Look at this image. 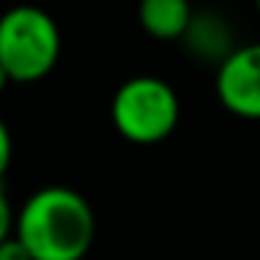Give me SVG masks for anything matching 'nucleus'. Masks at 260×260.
<instances>
[{
	"instance_id": "9d476101",
	"label": "nucleus",
	"mask_w": 260,
	"mask_h": 260,
	"mask_svg": "<svg viewBox=\"0 0 260 260\" xmlns=\"http://www.w3.org/2000/svg\"><path fill=\"white\" fill-rule=\"evenodd\" d=\"M9 81H12V79H9V76H6V70L0 68V92H3V90H6V87H9Z\"/></svg>"
},
{
	"instance_id": "20e7f679",
	"label": "nucleus",
	"mask_w": 260,
	"mask_h": 260,
	"mask_svg": "<svg viewBox=\"0 0 260 260\" xmlns=\"http://www.w3.org/2000/svg\"><path fill=\"white\" fill-rule=\"evenodd\" d=\"M215 95L235 118L260 120V42L232 48L221 59Z\"/></svg>"
},
{
	"instance_id": "f03ea898",
	"label": "nucleus",
	"mask_w": 260,
	"mask_h": 260,
	"mask_svg": "<svg viewBox=\"0 0 260 260\" xmlns=\"http://www.w3.org/2000/svg\"><path fill=\"white\" fill-rule=\"evenodd\" d=\"M62 53L59 25L45 9L23 3L0 14V68L17 84L40 81Z\"/></svg>"
},
{
	"instance_id": "7ed1b4c3",
	"label": "nucleus",
	"mask_w": 260,
	"mask_h": 260,
	"mask_svg": "<svg viewBox=\"0 0 260 260\" xmlns=\"http://www.w3.org/2000/svg\"><path fill=\"white\" fill-rule=\"evenodd\" d=\"M112 123L135 146H157L179 126V95L157 76H135L112 95Z\"/></svg>"
},
{
	"instance_id": "39448f33",
	"label": "nucleus",
	"mask_w": 260,
	"mask_h": 260,
	"mask_svg": "<svg viewBox=\"0 0 260 260\" xmlns=\"http://www.w3.org/2000/svg\"><path fill=\"white\" fill-rule=\"evenodd\" d=\"M137 17L148 37L154 40H182L193 20V9L187 0H140Z\"/></svg>"
},
{
	"instance_id": "0eeeda50",
	"label": "nucleus",
	"mask_w": 260,
	"mask_h": 260,
	"mask_svg": "<svg viewBox=\"0 0 260 260\" xmlns=\"http://www.w3.org/2000/svg\"><path fill=\"white\" fill-rule=\"evenodd\" d=\"M14 218H17V213H14L12 202H9V193L0 185V241L14 235Z\"/></svg>"
},
{
	"instance_id": "6e6552de",
	"label": "nucleus",
	"mask_w": 260,
	"mask_h": 260,
	"mask_svg": "<svg viewBox=\"0 0 260 260\" xmlns=\"http://www.w3.org/2000/svg\"><path fill=\"white\" fill-rule=\"evenodd\" d=\"M0 260H31V254L17 235H9L6 241H0Z\"/></svg>"
},
{
	"instance_id": "1a4fd4ad",
	"label": "nucleus",
	"mask_w": 260,
	"mask_h": 260,
	"mask_svg": "<svg viewBox=\"0 0 260 260\" xmlns=\"http://www.w3.org/2000/svg\"><path fill=\"white\" fill-rule=\"evenodd\" d=\"M9 162H12V132H9L6 120L0 118V179L6 176Z\"/></svg>"
},
{
	"instance_id": "9b49d317",
	"label": "nucleus",
	"mask_w": 260,
	"mask_h": 260,
	"mask_svg": "<svg viewBox=\"0 0 260 260\" xmlns=\"http://www.w3.org/2000/svg\"><path fill=\"white\" fill-rule=\"evenodd\" d=\"M254 6H257V14H260V0H254Z\"/></svg>"
},
{
	"instance_id": "f257e3e1",
	"label": "nucleus",
	"mask_w": 260,
	"mask_h": 260,
	"mask_svg": "<svg viewBox=\"0 0 260 260\" xmlns=\"http://www.w3.org/2000/svg\"><path fill=\"white\" fill-rule=\"evenodd\" d=\"M14 235L31 260H84L95 241V213L79 190L51 185L25 199Z\"/></svg>"
},
{
	"instance_id": "423d86ee",
	"label": "nucleus",
	"mask_w": 260,
	"mask_h": 260,
	"mask_svg": "<svg viewBox=\"0 0 260 260\" xmlns=\"http://www.w3.org/2000/svg\"><path fill=\"white\" fill-rule=\"evenodd\" d=\"M182 40L190 42V48L204 59H224L232 51V34L215 14H193Z\"/></svg>"
}]
</instances>
